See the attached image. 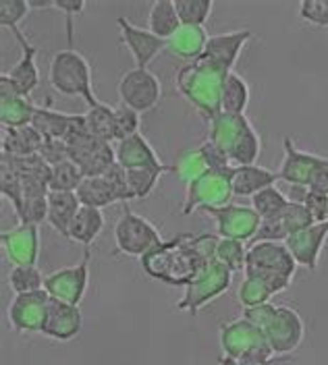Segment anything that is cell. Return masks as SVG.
<instances>
[{
	"label": "cell",
	"instance_id": "obj_1",
	"mask_svg": "<svg viewBox=\"0 0 328 365\" xmlns=\"http://www.w3.org/2000/svg\"><path fill=\"white\" fill-rule=\"evenodd\" d=\"M220 237L202 232H179L177 237L163 241L158 247L140 257L141 268L150 278L168 287H188L200 268L216 257Z\"/></svg>",
	"mask_w": 328,
	"mask_h": 365
},
{
	"label": "cell",
	"instance_id": "obj_2",
	"mask_svg": "<svg viewBox=\"0 0 328 365\" xmlns=\"http://www.w3.org/2000/svg\"><path fill=\"white\" fill-rule=\"evenodd\" d=\"M208 139L233 166L256 164L262 152L258 131L245 114H216L210 120Z\"/></svg>",
	"mask_w": 328,
	"mask_h": 365
},
{
	"label": "cell",
	"instance_id": "obj_3",
	"mask_svg": "<svg viewBox=\"0 0 328 365\" xmlns=\"http://www.w3.org/2000/svg\"><path fill=\"white\" fill-rule=\"evenodd\" d=\"M225 79H227V73L198 58L179 68L175 77V86L198 113L212 120L216 114H220V98H222Z\"/></svg>",
	"mask_w": 328,
	"mask_h": 365
},
{
	"label": "cell",
	"instance_id": "obj_4",
	"mask_svg": "<svg viewBox=\"0 0 328 365\" xmlns=\"http://www.w3.org/2000/svg\"><path fill=\"white\" fill-rule=\"evenodd\" d=\"M243 318L256 324L264 332V336H266V341H268L275 355L293 353L304 341V319L293 307L264 303L258 307L243 309Z\"/></svg>",
	"mask_w": 328,
	"mask_h": 365
},
{
	"label": "cell",
	"instance_id": "obj_5",
	"mask_svg": "<svg viewBox=\"0 0 328 365\" xmlns=\"http://www.w3.org/2000/svg\"><path fill=\"white\" fill-rule=\"evenodd\" d=\"M295 270L297 262L281 241H254L247 247L243 274L264 280L277 295L289 289Z\"/></svg>",
	"mask_w": 328,
	"mask_h": 365
},
{
	"label": "cell",
	"instance_id": "obj_6",
	"mask_svg": "<svg viewBox=\"0 0 328 365\" xmlns=\"http://www.w3.org/2000/svg\"><path fill=\"white\" fill-rule=\"evenodd\" d=\"M48 83L61 96L81 98L88 108L96 106L100 100L94 93V75L90 61L77 50H61L52 56L48 67Z\"/></svg>",
	"mask_w": 328,
	"mask_h": 365
},
{
	"label": "cell",
	"instance_id": "obj_7",
	"mask_svg": "<svg viewBox=\"0 0 328 365\" xmlns=\"http://www.w3.org/2000/svg\"><path fill=\"white\" fill-rule=\"evenodd\" d=\"M220 349L222 357L239 364H270L275 357L264 332L243 316L220 324Z\"/></svg>",
	"mask_w": 328,
	"mask_h": 365
},
{
	"label": "cell",
	"instance_id": "obj_8",
	"mask_svg": "<svg viewBox=\"0 0 328 365\" xmlns=\"http://www.w3.org/2000/svg\"><path fill=\"white\" fill-rule=\"evenodd\" d=\"M231 282H233V272L214 257L200 268V272L183 289V297L177 303V309L195 316L202 307H206L214 299L227 293Z\"/></svg>",
	"mask_w": 328,
	"mask_h": 365
},
{
	"label": "cell",
	"instance_id": "obj_9",
	"mask_svg": "<svg viewBox=\"0 0 328 365\" xmlns=\"http://www.w3.org/2000/svg\"><path fill=\"white\" fill-rule=\"evenodd\" d=\"M233 197L231 168L229 170H210L204 177H200L198 181L189 182L185 189L181 214L191 216L198 210L208 212L214 207H222V205L231 204Z\"/></svg>",
	"mask_w": 328,
	"mask_h": 365
},
{
	"label": "cell",
	"instance_id": "obj_10",
	"mask_svg": "<svg viewBox=\"0 0 328 365\" xmlns=\"http://www.w3.org/2000/svg\"><path fill=\"white\" fill-rule=\"evenodd\" d=\"M160 230L154 227L148 218L135 214L133 210L125 207L115 225V243L117 251L131 257H143L148 251L163 243Z\"/></svg>",
	"mask_w": 328,
	"mask_h": 365
},
{
	"label": "cell",
	"instance_id": "obj_11",
	"mask_svg": "<svg viewBox=\"0 0 328 365\" xmlns=\"http://www.w3.org/2000/svg\"><path fill=\"white\" fill-rule=\"evenodd\" d=\"M117 91L121 104L143 114L156 108L163 96V86L150 68L133 67L121 75Z\"/></svg>",
	"mask_w": 328,
	"mask_h": 365
},
{
	"label": "cell",
	"instance_id": "obj_12",
	"mask_svg": "<svg viewBox=\"0 0 328 365\" xmlns=\"http://www.w3.org/2000/svg\"><path fill=\"white\" fill-rule=\"evenodd\" d=\"M90 259H92V250L86 247L81 262L46 274L44 289L48 291V295L71 305H81L90 284Z\"/></svg>",
	"mask_w": 328,
	"mask_h": 365
},
{
	"label": "cell",
	"instance_id": "obj_13",
	"mask_svg": "<svg viewBox=\"0 0 328 365\" xmlns=\"http://www.w3.org/2000/svg\"><path fill=\"white\" fill-rule=\"evenodd\" d=\"M216 222V235L220 239H237V241H250L258 235V228L262 225V218L252 205L243 204H227L222 207L208 210Z\"/></svg>",
	"mask_w": 328,
	"mask_h": 365
},
{
	"label": "cell",
	"instance_id": "obj_14",
	"mask_svg": "<svg viewBox=\"0 0 328 365\" xmlns=\"http://www.w3.org/2000/svg\"><path fill=\"white\" fill-rule=\"evenodd\" d=\"M50 295L46 289L34 291V293H21L11 299L6 307V318L15 332H42L44 318H46Z\"/></svg>",
	"mask_w": 328,
	"mask_h": 365
},
{
	"label": "cell",
	"instance_id": "obj_15",
	"mask_svg": "<svg viewBox=\"0 0 328 365\" xmlns=\"http://www.w3.org/2000/svg\"><path fill=\"white\" fill-rule=\"evenodd\" d=\"M6 259L13 266H36L40 257V228L38 225L19 222L0 235Z\"/></svg>",
	"mask_w": 328,
	"mask_h": 365
},
{
	"label": "cell",
	"instance_id": "obj_16",
	"mask_svg": "<svg viewBox=\"0 0 328 365\" xmlns=\"http://www.w3.org/2000/svg\"><path fill=\"white\" fill-rule=\"evenodd\" d=\"M309 225H314V220L307 214L305 205L302 202L291 200L281 212H277L275 216L262 220L258 235L254 237V241H281V243H285L293 232L309 227Z\"/></svg>",
	"mask_w": 328,
	"mask_h": 365
},
{
	"label": "cell",
	"instance_id": "obj_17",
	"mask_svg": "<svg viewBox=\"0 0 328 365\" xmlns=\"http://www.w3.org/2000/svg\"><path fill=\"white\" fill-rule=\"evenodd\" d=\"M69 158L83 170L86 177H100L106 175L108 168L117 162L115 148L108 141L88 135L79 139L69 148Z\"/></svg>",
	"mask_w": 328,
	"mask_h": 365
},
{
	"label": "cell",
	"instance_id": "obj_18",
	"mask_svg": "<svg viewBox=\"0 0 328 365\" xmlns=\"http://www.w3.org/2000/svg\"><path fill=\"white\" fill-rule=\"evenodd\" d=\"M250 38H252L250 29H235V31L210 36L208 44L204 48V54L200 58L229 75V73H233L235 63H237L241 50L250 42Z\"/></svg>",
	"mask_w": 328,
	"mask_h": 365
},
{
	"label": "cell",
	"instance_id": "obj_19",
	"mask_svg": "<svg viewBox=\"0 0 328 365\" xmlns=\"http://www.w3.org/2000/svg\"><path fill=\"white\" fill-rule=\"evenodd\" d=\"M327 239L328 222H314L309 227L293 232L285 241V245H287V250L291 251V255L295 257L297 266H304L305 270L314 272L318 268V262H320V255H322Z\"/></svg>",
	"mask_w": 328,
	"mask_h": 365
},
{
	"label": "cell",
	"instance_id": "obj_20",
	"mask_svg": "<svg viewBox=\"0 0 328 365\" xmlns=\"http://www.w3.org/2000/svg\"><path fill=\"white\" fill-rule=\"evenodd\" d=\"M83 328V314L79 309V305H71L61 299H52L48 303L46 318H44V326L42 332L52 341L67 342L73 341Z\"/></svg>",
	"mask_w": 328,
	"mask_h": 365
},
{
	"label": "cell",
	"instance_id": "obj_21",
	"mask_svg": "<svg viewBox=\"0 0 328 365\" xmlns=\"http://www.w3.org/2000/svg\"><path fill=\"white\" fill-rule=\"evenodd\" d=\"M117 25L118 31H121V40H123L125 48L131 52V56L135 61V67L148 68V65L163 50H166V40L154 36L148 27L143 29L140 25H133L131 21H127L125 17H118Z\"/></svg>",
	"mask_w": 328,
	"mask_h": 365
},
{
	"label": "cell",
	"instance_id": "obj_22",
	"mask_svg": "<svg viewBox=\"0 0 328 365\" xmlns=\"http://www.w3.org/2000/svg\"><path fill=\"white\" fill-rule=\"evenodd\" d=\"M282 150H285V158L281 162V168H279V177L282 182L291 185V187H302L307 189L309 179L314 175V170L324 162V156H318V154H309L299 150L291 137H285L282 139Z\"/></svg>",
	"mask_w": 328,
	"mask_h": 365
},
{
	"label": "cell",
	"instance_id": "obj_23",
	"mask_svg": "<svg viewBox=\"0 0 328 365\" xmlns=\"http://www.w3.org/2000/svg\"><path fill=\"white\" fill-rule=\"evenodd\" d=\"M36 104L24 96L4 75H0V123L2 129H15L31 125Z\"/></svg>",
	"mask_w": 328,
	"mask_h": 365
},
{
	"label": "cell",
	"instance_id": "obj_24",
	"mask_svg": "<svg viewBox=\"0 0 328 365\" xmlns=\"http://www.w3.org/2000/svg\"><path fill=\"white\" fill-rule=\"evenodd\" d=\"M17 42L21 46V58L2 75L21 91L24 96H29L31 91L40 86V68H38V48L31 44L21 29H13Z\"/></svg>",
	"mask_w": 328,
	"mask_h": 365
},
{
	"label": "cell",
	"instance_id": "obj_25",
	"mask_svg": "<svg viewBox=\"0 0 328 365\" xmlns=\"http://www.w3.org/2000/svg\"><path fill=\"white\" fill-rule=\"evenodd\" d=\"M115 156H117V164H121L127 170H133V168H154V170H163V173L173 170L170 166H166L163 160L158 158L156 150L141 133L117 141Z\"/></svg>",
	"mask_w": 328,
	"mask_h": 365
},
{
	"label": "cell",
	"instance_id": "obj_26",
	"mask_svg": "<svg viewBox=\"0 0 328 365\" xmlns=\"http://www.w3.org/2000/svg\"><path fill=\"white\" fill-rule=\"evenodd\" d=\"M277 181H281L279 170H270L260 164L231 168V187H233V195L237 197H254L262 189L277 185Z\"/></svg>",
	"mask_w": 328,
	"mask_h": 365
},
{
	"label": "cell",
	"instance_id": "obj_27",
	"mask_svg": "<svg viewBox=\"0 0 328 365\" xmlns=\"http://www.w3.org/2000/svg\"><path fill=\"white\" fill-rule=\"evenodd\" d=\"M208 31L200 25H181L168 40H166V50L177 56L183 58L188 63L198 61L204 54V48L208 44Z\"/></svg>",
	"mask_w": 328,
	"mask_h": 365
},
{
	"label": "cell",
	"instance_id": "obj_28",
	"mask_svg": "<svg viewBox=\"0 0 328 365\" xmlns=\"http://www.w3.org/2000/svg\"><path fill=\"white\" fill-rule=\"evenodd\" d=\"M81 202L75 191H50L48 193V216L46 222L58 235L67 237L71 222L77 216Z\"/></svg>",
	"mask_w": 328,
	"mask_h": 365
},
{
	"label": "cell",
	"instance_id": "obj_29",
	"mask_svg": "<svg viewBox=\"0 0 328 365\" xmlns=\"http://www.w3.org/2000/svg\"><path fill=\"white\" fill-rule=\"evenodd\" d=\"M42 145H44V137L31 125L2 129V154L15 156V158H27V156L40 154Z\"/></svg>",
	"mask_w": 328,
	"mask_h": 365
},
{
	"label": "cell",
	"instance_id": "obj_30",
	"mask_svg": "<svg viewBox=\"0 0 328 365\" xmlns=\"http://www.w3.org/2000/svg\"><path fill=\"white\" fill-rule=\"evenodd\" d=\"M102 230H104V214H102V210L81 205L77 216L71 222L67 239L83 245V247H92V243L100 237Z\"/></svg>",
	"mask_w": 328,
	"mask_h": 365
},
{
	"label": "cell",
	"instance_id": "obj_31",
	"mask_svg": "<svg viewBox=\"0 0 328 365\" xmlns=\"http://www.w3.org/2000/svg\"><path fill=\"white\" fill-rule=\"evenodd\" d=\"M73 116L75 114L52 110L50 106H36V113H34V118H31V127L44 139L65 141V137H67L71 129V123H73Z\"/></svg>",
	"mask_w": 328,
	"mask_h": 365
},
{
	"label": "cell",
	"instance_id": "obj_32",
	"mask_svg": "<svg viewBox=\"0 0 328 365\" xmlns=\"http://www.w3.org/2000/svg\"><path fill=\"white\" fill-rule=\"evenodd\" d=\"M86 123H88V131L90 135L102 141H117V110L111 104H104L102 100L88 108L86 113Z\"/></svg>",
	"mask_w": 328,
	"mask_h": 365
},
{
	"label": "cell",
	"instance_id": "obj_33",
	"mask_svg": "<svg viewBox=\"0 0 328 365\" xmlns=\"http://www.w3.org/2000/svg\"><path fill=\"white\" fill-rule=\"evenodd\" d=\"M75 193H77L81 205H88V207L104 210L106 205L117 204V195H115L111 182H108V179L104 175H100V177H86L83 181L79 182Z\"/></svg>",
	"mask_w": 328,
	"mask_h": 365
},
{
	"label": "cell",
	"instance_id": "obj_34",
	"mask_svg": "<svg viewBox=\"0 0 328 365\" xmlns=\"http://www.w3.org/2000/svg\"><path fill=\"white\" fill-rule=\"evenodd\" d=\"M183 23L179 19V13H177V6L173 0H158L152 4L150 13H148V29L163 38L168 40Z\"/></svg>",
	"mask_w": 328,
	"mask_h": 365
},
{
	"label": "cell",
	"instance_id": "obj_35",
	"mask_svg": "<svg viewBox=\"0 0 328 365\" xmlns=\"http://www.w3.org/2000/svg\"><path fill=\"white\" fill-rule=\"evenodd\" d=\"M250 104V86L247 81L237 75L229 73L222 86V98H220V113L229 114H245Z\"/></svg>",
	"mask_w": 328,
	"mask_h": 365
},
{
	"label": "cell",
	"instance_id": "obj_36",
	"mask_svg": "<svg viewBox=\"0 0 328 365\" xmlns=\"http://www.w3.org/2000/svg\"><path fill=\"white\" fill-rule=\"evenodd\" d=\"M83 179H86L83 170L73 160L67 158L50 166L48 187L50 191H77L79 182Z\"/></svg>",
	"mask_w": 328,
	"mask_h": 365
},
{
	"label": "cell",
	"instance_id": "obj_37",
	"mask_svg": "<svg viewBox=\"0 0 328 365\" xmlns=\"http://www.w3.org/2000/svg\"><path fill=\"white\" fill-rule=\"evenodd\" d=\"M173 170L177 173V177L181 181L189 185V182L198 181L200 177H204L206 173H210V166H208L206 158L202 156L200 148H193V150H185L177 158V164L173 166Z\"/></svg>",
	"mask_w": 328,
	"mask_h": 365
},
{
	"label": "cell",
	"instance_id": "obj_38",
	"mask_svg": "<svg viewBox=\"0 0 328 365\" xmlns=\"http://www.w3.org/2000/svg\"><path fill=\"white\" fill-rule=\"evenodd\" d=\"M44 274L38 266H13L9 272V287L15 291V295L34 293L44 289Z\"/></svg>",
	"mask_w": 328,
	"mask_h": 365
},
{
	"label": "cell",
	"instance_id": "obj_39",
	"mask_svg": "<svg viewBox=\"0 0 328 365\" xmlns=\"http://www.w3.org/2000/svg\"><path fill=\"white\" fill-rule=\"evenodd\" d=\"M250 200H252V204L250 205L258 212V216L262 218V220H264V218L275 216L277 212H281L282 207L291 202V200L282 193L277 185L262 189L260 193H256V195H254V197H250Z\"/></svg>",
	"mask_w": 328,
	"mask_h": 365
},
{
	"label": "cell",
	"instance_id": "obj_40",
	"mask_svg": "<svg viewBox=\"0 0 328 365\" xmlns=\"http://www.w3.org/2000/svg\"><path fill=\"white\" fill-rule=\"evenodd\" d=\"M245 257H247V247L243 241L237 239H220L216 247V259L227 266L231 272H243L245 270Z\"/></svg>",
	"mask_w": 328,
	"mask_h": 365
},
{
	"label": "cell",
	"instance_id": "obj_41",
	"mask_svg": "<svg viewBox=\"0 0 328 365\" xmlns=\"http://www.w3.org/2000/svg\"><path fill=\"white\" fill-rule=\"evenodd\" d=\"M163 175V170H154V168H133V170H127V179H129V187H131L133 200L148 197L156 189V185H158Z\"/></svg>",
	"mask_w": 328,
	"mask_h": 365
},
{
	"label": "cell",
	"instance_id": "obj_42",
	"mask_svg": "<svg viewBox=\"0 0 328 365\" xmlns=\"http://www.w3.org/2000/svg\"><path fill=\"white\" fill-rule=\"evenodd\" d=\"M179 19L183 25H200L204 27L212 13V0H175Z\"/></svg>",
	"mask_w": 328,
	"mask_h": 365
},
{
	"label": "cell",
	"instance_id": "obj_43",
	"mask_svg": "<svg viewBox=\"0 0 328 365\" xmlns=\"http://www.w3.org/2000/svg\"><path fill=\"white\" fill-rule=\"evenodd\" d=\"M27 0H2L0 2V25L13 29H19V23L24 21L29 13Z\"/></svg>",
	"mask_w": 328,
	"mask_h": 365
},
{
	"label": "cell",
	"instance_id": "obj_44",
	"mask_svg": "<svg viewBox=\"0 0 328 365\" xmlns=\"http://www.w3.org/2000/svg\"><path fill=\"white\" fill-rule=\"evenodd\" d=\"M117 110V141L121 139H127L131 135H138L140 133L141 125V114L125 104H118L115 106Z\"/></svg>",
	"mask_w": 328,
	"mask_h": 365
},
{
	"label": "cell",
	"instance_id": "obj_45",
	"mask_svg": "<svg viewBox=\"0 0 328 365\" xmlns=\"http://www.w3.org/2000/svg\"><path fill=\"white\" fill-rule=\"evenodd\" d=\"M297 202H302L305 205V210H307V214L312 216L314 222H328V195L304 189Z\"/></svg>",
	"mask_w": 328,
	"mask_h": 365
},
{
	"label": "cell",
	"instance_id": "obj_46",
	"mask_svg": "<svg viewBox=\"0 0 328 365\" xmlns=\"http://www.w3.org/2000/svg\"><path fill=\"white\" fill-rule=\"evenodd\" d=\"M104 177L111 182V187H113V191L117 195V202H125L127 204V202L133 200V193H131V187H129V179H127V170L121 164L115 162Z\"/></svg>",
	"mask_w": 328,
	"mask_h": 365
},
{
	"label": "cell",
	"instance_id": "obj_47",
	"mask_svg": "<svg viewBox=\"0 0 328 365\" xmlns=\"http://www.w3.org/2000/svg\"><path fill=\"white\" fill-rule=\"evenodd\" d=\"M299 15L305 21L328 27V0H305L299 4Z\"/></svg>",
	"mask_w": 328,
	"mask_h": 365
},
{
	"label": "cell",
	"instance_id": "obj_48",
	"mask_svg": "<svg viewBox=\"0 0 328 365\" xmlns=\"http://www.w3.org/2000/svg\"><path fill=\"white\" fill-rule=\"evenodd\" d=\"M200 148V152H202V156L206 158L208 162V166H210V170H229V168H233V164L229 162V158L212 143L210 139H206L204 143H200L198 145Z\"/></svg>",
	"mask_w": 328,
	"mask_h": 365
},
{
	"label": "cell",
	"instance_id": "obj_49",
	"mask_svg": "<svg viewBox=\"0 0 328 365\" xmlns=\"http://www.w3.org/2000/svg\"><path fill=\"white\" fill-rule=\"evenodd\" d=\"M40 156L52 166L56 162H63V160L69 158V145L65 141H61V139H44Z\"/></svg>",
	"mask_w": 328,
	"mask_h": 365
},
{
	"label": "cell",
	"instance_id": "obj_50",
	"mask_svg": "<svg viewBox=\"0 0 328 365\" xmlns=\"http://www.w3.org/2000/svg\"><path fill=\"white\" fill-rule=\"evenodd\" d=\"M54 9L67 15V21H69V38H71V19L83 13L86 2H83V0H73V2H54Z\"/></svg>",
	"mask_w": 328,
	"mask_h": 365
},
{
	"label": "cell",
	"instance_id": "obj_51",
	"mask_svg": "<svg viewBox=\"0 0 328 365\" xmlns=\"http://www.w3.org/2000/svg\"><path fill=\"white\" fill-rule=\"evenodd\" d=\"M218 364L220 365H270V364H239V361H233V359H229V357H218Z\"/></svg>",
	"mask_w": 328,
	"mask_h": 365
}]
</instances>
